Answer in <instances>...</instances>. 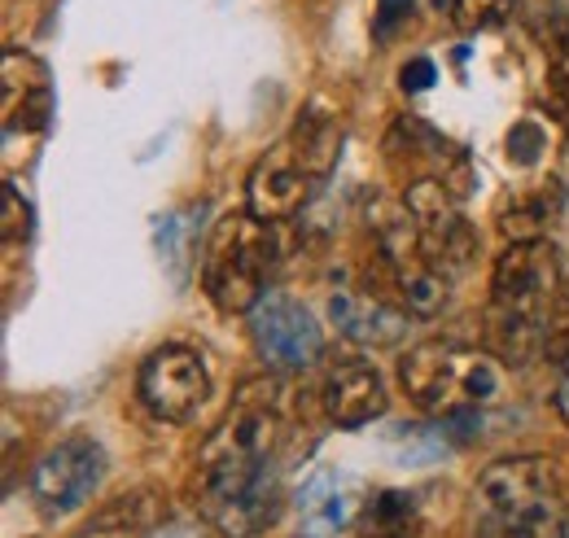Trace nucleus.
<instances>
[{
    "mask_svg": "<svg viewBox=\"0 0 569 538\" xmlns=\"http://www.w3.org/2000/svg\"><path fill=\"white\" fill-rule=\"evenodd\" d=\"M408 210L417 219L421 232V255L438 276H460L469 271L478 255V232L469 228V219L460 215V198L442 185V180H412L408 185Z\"/></svg>",
    "mask_w": 569,
    "mask_h": 538,
    "instance_id": "6",
    "label": "nucleus"
},
{
    "mask_svg": "<svg viewBox=\"0 0 569 538\" xmlns=\"http://www.w3.org/2000/svg\"><path fill=\"white\" fill-rule=\"evenodd\" d=\"M277 268V237L272 223H259L250 210L246 215H223L214 223L202 285L211 302L228 316L254 311L268 298V276Z\"/></svg>",
    "mask_w": 569,
    "mask_h": 538,
    "instance_id": "5",
    "label": "nucleus"
},
{
    "mask_svg": "<svg viewBox=\"0 0 569 538\" xmlns=\"http://www.w3.org/2000/svg\"><path fill=\"white\" fill-rule=\"evenodd\" d=\"M508 149L517 153V162H530V158H535V149H539V132H535V123H521L517 132L508 136Z\"/></svg>",
    "mask_w": 569,
    "mask_h": 538,
    "instance_id": "22",
    "label": "nucleus"
},
{
    "mask_svg": "<svg viewBox=\"0 0 569 538\" xmlns=\"http://www.w3.org/2000/svg\"><path fill=\"white\" fill-rule=\"evenodd\" d=\"M557 407H561V416H566L569 425V359H566V372H561V386H557Z\"/></svg>",
    "mask_w": 569,
    "mask_h": 538,
    "instance_id": "26",
    "label": "nucleus"
},
{
    "mask_svg": "<svg viewBox=\"0 0 569 538\" xmlns=\"http://www.w3.org/2000/svg\"><path fill=\"white\" fill-rule=\"evenodd\" d=\"M557 210H561V189L557 185H539V189H526V193H517L512 202L503 206L499 223H503V232L512 241H539L535 232L548 228V219Z\"/></svg>",
    "mask_w": 569,
    "mask_h": 538,
    "instance_id": "16",
    "label": "nucleus"
},
{
    "mask_svg": "<svg viewBox=\"0 0 569 538\" xmlns=\"http://www.w3.org/2000/svg\"><path fill=\"white\" fill-rule=\"evenodd\" d=\"M106 472V456L92 438L74 434L67 442H58L40 465H36V499L44 504V512H74L101 481Z\"/></svg>",
    "mask_w": 569,
    "mask_h": 538,
    "instance_id": "9",
    "label": "nucleus"
},
{
    "mask_svg": "<svg viewBox=\"0 0 569 538\" xmlns=\"http://www.w3.org/2000/svg\"><path fill=\"white\" fill-rule=\"evenodd\" d=\"M4 132H36L53 114V92H49V70L40 67L31 53L9 49L4 53Z\"/></svg>",
    "mask_w": 569,
    "mask_h": 538,
    "instance_id": "14",
    "label": "nucleus"
},
{
    "mask_svg": "<svg viewBox=\"0 0 569 538\" xmlns=\"http://www.w3.org/2000/svg\"><path fill=\"white\" fill-rule=\"evenodd\" d=\"M162 499L153 495V490H137V495H128V499H114L110 504V512L101 517V530H119V535H141L149 530L153 521H158V508Z\"/></svg>",
    "mask_w": 569,
    "mask_h": 538,
    "instance_id": "18",
    "label": "nucleus"
},
{
    "mask_svg": "<svg viewBox=\"0 0 569 538\" xmlns=\"http://www.w3.org/2000/svg\"><path fill=\"white\" fill-rule=\"evenodd\" d=\"M561 302V259L552 241H512L496 259L487 302V346L503 363L526 368L552 341V316Z\"/></svg>",
    "mask_w": 569,
    "mask_h": 538,
    "instance_id": "2",
    "label": "nucleus"
},
{
    "mask_svg": "<svg viewBox=\"0 0 569 538\" xmlns=\"http://www.w3.org/2000/svg\"><path fill=\"white\" fill-rule=\"evenodd\" d=\"M320 399H325L329 420L342 425V429L372 425L390 407L381 372L372 363H363V359H338V363H329V372L320 381Z\"/></svg>",
    "mask_w": 569,
    "mask_h": 538,
    "instance_id": "10",
    "label": "nucleus"
},
{
    "mask_svg": "<svg viewBox=\"0 0 569 538\" xmlns=\"http://www.w3.org/2000/svg\"><path fill=\"white\" fill-rule=\"evenodd\" d=\"M27 232H31V210L18 198V189H4V241L18 246V237L27 241Z\"/></svg>",
    "mask_w": 569,
    "mask_h": 538,
    "instance_id": "21",
    "label": "nucleus"
},
{
    "mask_svg": "<svg viewBox=\"0 0 569 538\" xmlns=\"http://www.w3.org/2000/svg\"><path fill=\"white\" fill-rule=\"evenodd\" d=\"M281 399L284 390L277 381H246L232 411L202 447L193 490L202 517L219 535L254 538L281 517V451L289 434Z\"/></svg>",
    "mask_w": 569,
    "mask_h": 538,
    "instance_id": "1",
    "label": "nucleus"
},
{
    "mask_svg": "<svg viewBox=\"0 0 569 538\" xmlns=\"http://www.w3.org/2000/svg\"><path fill=\"white\" fill-rule=\"evenodd\" d=\"M329 320L338 333L359 341V346H395L408 333V316L368 289H333Z\"/></svg>",
    "mask_w": 569,
    "mask_h": 538,
    "instance_id": "15",
    "label": "nucleus"
},
{
    "mask_svg": "<svg viewBox=\"0 0 569 538\" xmlns=\"http://www.w3.org/2000/svg\"><path fill=\"white\" fill-rule=\"evenodd\" d=\"M363 481L342 469H320L298 499V521L307 538H333L363 517Z\"/></svg>",
    "mask_w": 569,
    "mask_h": 538,
    "instance_id": "11",
    "label": "nucleus"
},
{
    "mask_svg": "<svg viewBox=\"0 0 569 538\" xmlns=\"http://www.w3.org/2000/svg\"><path fill=\"white\" fill-rule=\"evenodd\" d=\"M548 88H552L557 106L569 110V27H561L552 36V49H548Z\"/></svg>",
    "mask_w": 569,
    "mask_h": 538,
    "instance_id": "20",
    "label": "nucleus"
},
{
    "mask_svg": "<svg viewBox=\"0 0 569 538\" xmlns=\"http://www.w3.org/2000/svg\"><path fill=\"white\" fill-rule=\"evenodd\" d=\"M399 381H403L412 404L429 416H442V420L473 416L478 407H487L499 395L496 363L482 350H469L456 341L412 346L399 363Z\"/></svg>",
    "mask_w": 569,
    "mask_h": 538,
    "instance_id": "4",
    "label": "nucleus"
},
{
    "mask_svg": "<svg viewBox=\"0 0 569 538\" xmlns=\"http://www.w3.org/2000/svg\"><path fill=\"white\" fill-rule=\"evenodd\" d=\"M311 198V176L289 158V149H272L254 162L246 180V206L259 223H289Z\"/></svg>",
    "mask_w": 569,
    "mask_h": 538,
    "instance_id": "12",
    "label": "nucleus"
},
{
    "mask_svg": "<svg viewBox=\"0 0 569 538\" xmlns=\"http://www.w3.org/2000/svg\"><path fill=\"white\" fill-rule=\"evenodd\" d=\"M137 390H141V404L167 420V425H184L198 416V407L207 404L211 395V372H207V359L193 350V346H158L149 359L141 363V377H137Z\"/></svg>",
    "mask_w": 569,
    "mask_h": 538,
    "instance_id": "7",
    "label": "nucleus"
},
{
    "mask_svg": "<svg viewBox=\"0 0 569 538\" xmlns=\"http://www.w3.org/2000/svg\"><path fill=\"white\" fill-rule=\"evenodd\" d=\"M412 535H417L412 495H403V490H381L377 499L363 504L359 538H412Z\"/></svg>",
    "mask_w": 569,
    "mask_h": 538,
    "instance_id": "17",
    "label": "nucleus"
},
{
    "mask_svg": "<svg viewBox=\"0 0 569 538\" xmlns=\"http://www.w3.org/2000/svg\"><path fill=\"white\" fill-rule=\"evenodd\" d=\"M429 83H433V62L417 58V62L403 67V88H408V92H421V88H429Z\"/></svg>",
    "mask_w": 569,
    "mask_h": 538,
    "instance_id": "23",
    "label": "nucleus"
},
{
    "mask_svg": "<svg viewBox=\"0 0 569 538\" xmlns=\"http://www.w3.org/2000/svg\"><path fill=\"white\" fill-rule=\"evenodd\" d=\"M412 4H417V0H377V13H381V22H395V18H403Z\"/></svg>",
    "mask_w": 569,
    "mask_h": 538,
    "instance_id": "24",
    "label": "nucleus"
},
{
    "mask_svg": "<svg viewBox=\"0 0 569 538\" xmlns=\"http://www.w3.org/2000/svg\"><path fill=\"white\" fill-rule=\"evenodd\" d=\"M153 538H202V530H198V526H184V521H180V526H167V530H158Z\"/></svg>",
    "mask_w": 569,
    "mask_h": 538,
    "instance_id": "25",
    "label": "nucleus"
},
{
    "mask_svg": "<svg viewBox=\"0 0 569 538\" xmlns=\"http://www.w3.org/2000/svg\"><path fill=\"white\" fill-rule=\"evenodd\" d=\"M342 140H347V128H342L338 106H329L325 97H311V101L298 110L289 136H284V149H289V158H293L311 180H325V176L338 167V158H342Z\"/></svg>",
    "mask_w": 569,
    "mask_h": 538,
    "instance_id": "13",
    "label": "nucleus"
},
{
    "mask_svg": "<svg viewBox=\"0 0 569 538\" xmlns=\"http://www.w3.org/2000/svg\"><path fill=\"white\" fill-rule=\"evenodd\" d=\"M254 346L277 372H298L320 355L325 337L302 302H293L284 293H268L254 307Z\"/></svg>",
    "mask_w": 569,
    "mask_h": 538,
    "instance_id": "8",
    "label": "nucleus"
},
{
    "mask_svg": "<svg viewBox=\"0 0 569 538\" xmlns=\"http://www.w3.org/2000/svg\"><path fill=\"white\" fill-rule=\"evenodd\" d=\"M456 22L465 31H491L512 13V0H456Z\"/></svg>",
    "mask_w": 569,
    "mask_h": 538,
    "instance_id": "19",
    "label": "nucleus"
},
{
    "mask_svg": "<svg viewBox=\"0 0 569 538\" xmlns=\"http://www.w3.org/2000/svg\"><path fill=\"white\" fill-rule=\"evenodd\" d=\"M473 538H569L557 465L543 456L496 460L473 486Z\"/></svg>",
    "mask_w": 569,
    "mask_h": 538,
    "instance_id": "3",
    "label": "nucleus"
}]
</instances>
